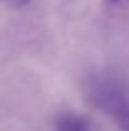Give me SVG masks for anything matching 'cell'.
I'll return each instance as SVG.
<instances>
[{
    "instance_id": "cell-1",
    "label": "cell",
    "mask_w": 129,
    "mask_h": 131,
    "mask_svg": "<svg viewBox=\"0 0 129 131\" xmlns=\"http://www.w3.org/2000/svg\"><path fill=\"white\" fill-rule=\"evenodd\" d=\"M94 106L114 118L123 131H129V88L124 80L114 75H99L88 86Z\"/></svg>"
},
{
    "instance_id": "cell-2",
    "label": "cell",
    "mask_w": 129,
    "mask_h": 131,
    "mask_svg": "<svg viewBox=\"0 0 129 131\" xmlns=\"http://www.w3.org/2000/svg\"><path fill=\"white\" fill-rule=\"evenodd\" d=\"M56 131H91L89 121L76 113H61L55 121Z\"/></svg>"
},
{
    "instance_id": "cell-3",
    "label": "cell",
    "mask_w": 129,
    "mask_h": 131,
    "mask_svg": "<svg viewBox=\"0 0 129 131\" xmlns=\"http://www.w3.org/2000/svg\"><path fill=\"white\" fill-rule=\"evenodd\" d=\"M5 5H8V7H12V8H22V7H25V5H28L32 0H2Z\"/></svg>"
},
{
    "instance_id": "cell-4",
    "label": "cell",
    "mask_w": 129,
    "mask_h": 131,
    "mask_svg": "<svg viewBox=\"0 0 129 131\" xmlns=\"http://www.w3.org/2000/svg\"><path fill=\"white\" fill-rule=\"evenodd\" d=\"M113 2H118V0H113Z\"/></svg>"
}]
</instances>
